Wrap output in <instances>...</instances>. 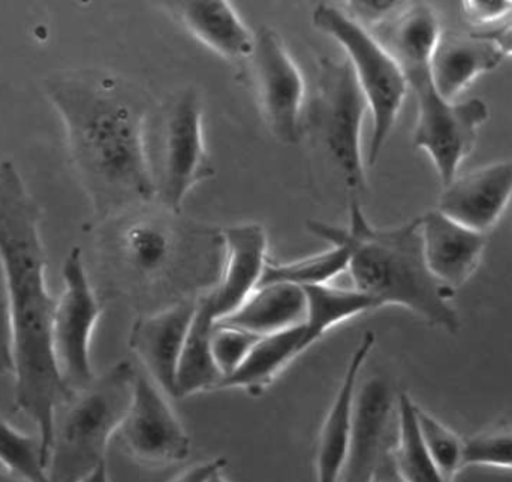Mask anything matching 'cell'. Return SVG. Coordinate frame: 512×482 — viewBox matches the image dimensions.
I'll use <instances>...</instances> for the list:
<instances>
[{
  "mask_svg": "<svg viewBox=\"0 0 512 482\" xmlns=\"http://www.w3.org/2000/svg\"><path fill=\"white\" fill-rule=\"evenodd\" d=\"M399 394L381 376L358 385L348 460L340 482H370L393 454Z\"/></svg>",
  "mask_w": 512,
  "mask_h": 482,
  "instance_id": "cell-13",
  "label": "cell"
},
{
  "mask_svg": "<svg viewBox=\"0 0 512 482\" xmlns=\"http://www.w3.org/2000/svg\"><path fill=\"white\" fill-rule=\"evenodd\" d=\"M348 267V247L343 244H330L324 252L306 258L288 262L268 261L261 285L289 283L300 288L330 285L337 276L348 271Z\"/></svg>",
  "mask_w": 512,
  "mask_h": 482,
  "instance_id": "cell-26",
  "label": "cell"
},
{
  "mask_svg": "<svg viewBox=\"0 0 512 482\" xmlns=\"http://www.w3.org/2000/svg\"><path fill=\"white\" fill-rule=\"evenodd\" d=\"M512 197V161L495 162L456 177L439 198L442 215L487 234L498 224Z\"/></svg>",
  "mask_w": 512,
  "mask_h": 482,
  "instance_id": "cell-16",
  "label": "cell"
},
{
  "mask_svg": "<svg viewBox=\"0 0 512 482\" xmlns=\"http://www.w3.org/2000/svg\"><path fill=\"white\" fill-rule=\"evenodd\" d=\"M116 438L122 450L146 468L177 465L191 456V438L170 397L140 367L131 406Z\"/></svg>",
  "mask_w": 512,
  "mask_h": 482,
  "instance_id": "cell-12",
  "label": "cell"
},
{
  "mask_svg": "<svg viewBox=\"0 0 512 482\" xmlns=\"http://www.w3.org/2000/svg\"><path fill=\"white\" fill-rule=\"evenodd\" d=\"M137 373L131 361H119L60 403L48 453V481L80 482L107 462L110 442L131 406Z\"/></svg>",
  "mask_w": 512,
  "mask_h": 482,
  "instance_id": "cell-6",
  "label": "cell"
},
{
  "mask_svg": "<svg viewBox=\"0 0 512 482\" xmlns=\"http://www.w3.org/2000/svg\"><path fill=\"white\" fill-rule=\"evenodd\" d=\"M465 466H495L512 471V426L501 421L465 441Z\"/></svg>",
  "mask_w": 512,
  "mask_h": 482,
  "instance_id": "cell-29",
  "label": "cell"
},
{
  "mask_svg": "<svg viewBox=\"0 0 512 482\" xmlns=\"http://www.w3.org/2000/svg\"><path fill=\"white\" fill-rule=\"evenodd\" d=\"M162 8L198 42L228 62L249 60L255 33L227 0L162 2Z\"/></svg>",
  "mask_w": 512,
  "mask_h": 482,
  "instance_id": "cell-18",
  "label": "cell"
},
{
  "mask_svg": "<svg viewBox=\"0 0 512 482\" xmlns=\"http://www.w3.org/2000/svg\"><path fill=\"white\" fill-rule=\"evenodd\" d=\"M307 230L327 243L348 247L352 288L375 298L381 307L400 306L432 327L459 333L460 316L453 306L457 289L430 271L424 256L421 218L399 227L376 228L360 201L352 198L346 227L309 221Z\"/></svg>",
  "mask_w": 512,
  "mask_h": 482,
  "instance_id": "cell-4",
  "label": "cell"
},
{
  "mask_svg": "<svg viewBox=\"0 0 512 482\" xmlns=\"http://www.w3.org/2000/svg\"><path fill=\"white\" fill-rule=\"evenodd\" d=\"M62 280L63 289L51 319V349L60 378L69 391H78L96 378L92 342L104 306L93 288L80 247L66 255Z\"/></svg>",
  "mask_w": 512,
  "mask_h": 482,
  "instance_id": "cell-10",
  "label": "cell"
},
{
  "mask_svg": "<svg viewBox=\"0 0 512 482\" xmlns=\"http://www.w3.org/2000/svg\"><path fill=\"white\" fill-rule=\"evenodd\" d=\"M15 373V321L5 271L0 261V378Z\"/></svg>",
  "mask_w": 512,
  "mask_h": 482,
  "instance_id": "cell-31",
  "label": "cell"
},
{
  "mask_svg": "<svg viewBox=\"0 0 512 482\" xmlns=\"http://www.w3.org/2000/svg\"><path fill=\"white\" fill-rule=\"evenodd\" d=\"M207 482H228L227 478L224 477V471L218 472V474L213 475Z\"/></svg>",
  "mask_w": 512,
  "mask_h": 482,
  "instance_id": "cell-37",
  "label": "cell"
},
{
  "mask_svg": "<svg viewBox=\"0 0 512 482\" xmlns=\"http://www.w3.org/2000/svg\"><path fill=\"white\" fill-rule=\"evenodd\" d=\"M227 465V459H224V457L204 460V462L189 466V468H186L185 471L180 472L173 480L168 482H207L213 475L224 471Z\"/></svg>",
  "mask_w": 512,
  "mask_h": 482,
  "instance_id": "cell-33",
  "label": "cell"
},
{
  "mask_svg": "<svg viewBox=\"0 0 512 482\" xmlns=\"http://www.w3.org/2000/svg\"><path fill=\"white\" fill-rule=\"evenodd\" d=\"M200 298L140 313L129 331L128 345L137 357V366L171 400H177V370Z\"/></svg>",
  "mask_w": 512,
  "mask_h": 482,
  "instance_id": "cell-14",
  "label": "cell"
},
{
  "mask_svg": "<svg viewBox=\"0 0 512 482\" xmlns=\"http://www.w3.org/2000/svg\"><path fill=\"white\" fill-rule=\"evenodd\" d=\"M41 222V207L14 162L0 159V261L14 310V405L35 424L48 468L54 415L72 391L51 349L56 297L47 285Z\"/></svg>",
  "mask_w": 512,
  "mask_h": 482,
  "instance_id": "cell-2",
  "label": "cell"
},
{
  "mask_svg": "<svg viewBox=\"0 0 512 482\" xmlns=\"http://www.w3.org/2000/svg\"><path fill=\"white\" fill-rule=\"evenodd\" d=\"M399 421L393 462L403 482H448L433 462L417 420V403L408 393H399Z\"/></svg>",
  "mask_w": 512,
  "mask_h": 482,
  "instance_id": "cell-25",
  "label": "cell"
},
{
  "mask_svg": "<svg viewBox=\"0 0 512 482\" xmlns=\"http://www.w3.org/2000/svg\"><path fill=\"white\" fill-rule=\"evenodd\" d=\"M306 312L304 288L289 283H268L259 286L239 309L216 324L264 337L303 324Z\"/></svg>",
  "mask_w": 512,
  "mask_h": 482,
  "instance_id": "cell-21",
  "label": "cell"
},
{
  "mask_svg": "<svg viewBox=\"0 0 512 482\" xmlns=\"http://www.w3.org/2000/svg\"><path fill=\"white\" fill-rule=\"evenodd\" d=\"M376 337L366 333L349 357L342 382L325 415L316 448V482H340L348 460L360 375L375 348Z\"/></svg>",
  "mask_w": 512,
  "mask_h": 482,
  "instance_id": "cell-17",
  "label": "cell"
},
{
  "mask_svg": "<svg viewBox=\"0 0 512 482\" xmlns=\"http://www.w3.org/2000/svg\"><path fill=\"white\" fill-rule=\"evenodd\" d=\"M261 339L239 328L216 324L212 334V351L222 379L233 375Z\"/></svg>",
  "mask_w": 512,
  "mask_h": 482,
  "instance_id": "cell-30",
  "label": "cell"
},
{
  "mask_svg": "<svg viewBox=\"0 0 512 482\" xmlns=\"http://www.w3.org/2000/svg\"><path fill=\"white\" fill-rule=\"evenodd\" d=\"M504 57L490 39L441 29L430 56L433 83L445 101L454 102L478 75L498 68Z\"/></svg>",
  "mask_w": 512,
  "mask_h": 482,
  "instance_id": "cell-20",
  "label": "cell"
},
{
  "mask_svg": "<svg viewBox=\"0 0 512 482\" xmlns=\"http://www.w3.org/2000/svg\"><path fill=\"white\" fill-rule=\"evenodd\" d=\"M8 475L11 474H8V472H6L5 469H3L2 466H0V481H2L3 478L8 477Z\"/></svg>",
  "mask_w": 512,
  "mask_h": 482,
  "instance_id": "cell-39",
  "label": "cell"
},
{
  "mask_svg": "<svg viewBox=\"0 0 512 482\" xmlns=\"http://www.w3.org/2000/svg\"><path fill=\"white\" fill-rule=\"evenodd\" d=\"M152 206L93 228L102 268L114 289L161 310L215 288L224 244L221 231L180 221V215Z\"/></svg>",
  "mask_w": 512,
  "mask_h": 482,
  "instance_id": "cell-3",
  "label": "cell"
},
{
  "mask_svg": "<svg viewBox=\"0 0 512 482\" xmlns=\"http://www.w3.org/2000/svg\"><path fill=\"white\" fill-rule=\"evenodd\" d=\"M417 420L424 444L442 477L453 482L465 468V441L417 405Z\"/></svg>",
  "mask_w": 512,
  "mask_h": 482,
  "instance_id": "cell-28",
  "label": "cell"
},
{
  "mask_svg": "<svg viewBox=\"0 0 512 482\" xmlns=\"http://www.w3.org/2000/svg\"><path fill=\"white\" fill-rule=\"evenodd\" d=\"M469 32L481 36V38L490 39L498 45L504 56H512V14L495 26L486 27V29H471Z\"/></svg>",
  "mask_w": 512,
  "mask_h": 482,
  "instance_id": "cell-34",
  "label": "cell"
},
{
  "mask_svg": "<svg viewBox=\"0 0 512 482\" xmlns=\"http://www.w3.org/2000/svg\"><path fill=\"white\" fill-rule=\"evenodd\" d=\"M80 482H111L110 472H108V463H101L95 471L90 472V474Z\"/></svg>",
  "mask_w": 512,
  "mask_h": 482,
  "instance_id": "cell-36",
  "label": "cell"
},
{
  "mask_svg": "<svg viewBox=\"0 0 512 482\" xmlns=\"http://www.w3.org/2000/svg\"><path fill=\"white\" fill-rule=\"evenodd\" d=\"M370 482H403L402 478L397 474L396 466H394L393 454H391L390 459L379 468V471L376 472L375 477H373V480Z\"/></svg>",
  "mask_w": 512,
  "mask_h": 482,
  "instance_id": "cell-35",
  "label": "cell"
},
{
  "mask_svg": "<svg viewBox=\"0 0 512 482\" xmlns=\"http://www.w3.org/2000/svg\"><path fill=\"white\" fill-rule=\"evenodd\" d=\"M0 482H24V481L18 480V478L12 477V475H8V477L3 478V480Z\"/></svg>",
  "mask_w": 512,
  "mask_h": 482,
  "instance_id": "cell-38",
  "label": "cell"
},
{
  "mask_svg": "<svg viewBox=\"0 0 512 482\" xmlns=\"http://www.w3.org/2000/svg\"><path fill=\"white\" fill-rule=\"evenodd\" d=\"M44 92L62 120L69 161L92 206V227L155 204L149 92L104 69L54 72Z\"/></svg>",
  "mask_w": 512,
  "mask_h": 482,
  "instance_id": "cell-1",
  "label": "cell"
},
{
  "mask_svg": "<svg viewBox=\"0 0 512 482\" xmlns=\"http://www.w3.org/2000/svg\"><path fill=\"white\" fill-rule=\"evenodd\" d=\"M420 218L424 256L430 271L451 288L465 285L480 265L486 234L469 230L439 210Z\"/></svg>",
  "mask_w": 512,
  "mask_h": 482,
  "instance_id": "cell-19",
  "label": "cell"
},
{
  "mask_svg": "<svg viewBox=\"0 0 512 482\" xmlns=\"http://www.w3.org/2000/svg\"><path fill=\"white\" fill-rule=\"evenodd\" d=\"M215 325V312L207 292L200 298L197 313L183 346L177 370V400L207 391H216L221 384L222 375L216 366L212 351Z\"/></svg>",
  "mask_w": 512,
  "mask_h": 482,
  "instance_id": "cell-23",
  "label": "cell"
},
{
  "mask_svg": "<svg viewBox=\"0 0 512 482\" xmlns=\"http://www.w3.org/2000/svg\"><path fill=\"white\" fill-rule=\"evenodd\" d=\"M224 261L221 276L209 292L216 321L239 309L261 285L268 261V236L255 222L221 231Z\"/></svg>",
  "mask_w": 512,
  "mask_h": 482,
  "instance_id": "cell-15",
  "label": "cell"
},
{
  "mask_svg": "<svg viewBox=\"0 0 512 482\" xmlns=\"http://www.w3.org/2000/svg\"><path fill=\"white\" fill-rule=\"evenodd\" d=\"M313 26L330 36L345 51L358 86L372 116L367 164H376L390 138L408 93V83L396 60L366 26L343 6L319 3L312 14Z\"/></svg>",
  "mask_w": 512,
  "mask_h": 482,
  "instance_id": "cell-8",
  "label": "cell"
},
{
  "mask_svg": "<svg viewBox=\"0 0 512 482\" xmlns=\"http://www.w3.org/2000/svg\"><path fill=\"white\" fill-rule=\"evenodd\" d=\"M369 30L396 60L408 89L417 98L412 143L432 158L445 188L454 182L463 159L475 149L478 131L489 120V107L480 98L448 102L439 95L430 71V56L441 24L432 6L402 3L390 17Z\"/></svg>",
  "mask_w": 512,
  "mask_h": 482,
  "instance_id": "cell-5",
  "label": "cell"
},
{
  "mask_svg": "<svg viewBox=\"0 0 512 482\" xmlns=\"http://www.w3.org/2000/svg\"><path fill=\"white\" fill-rule=\"evenodd\" d=\"M367 113L369 105L348 59L321 57L315 96L304 114V134L352 194L367 188L361 144Z\"/></svg>",
  "mask_w": 512,
  "mask_h": 482,
  "instance_id": "cell-7",
  "label": "cell"
},
{
  "mask_svg": "<svg viewBox=\"0 0 512 482\" xmlns=\"http://www.w3.org/2000/svg\"><path fill=\"white\" fill-rule=\"evenodd\" d=\"M252 78L259 111L279 143L295 146L304 137L306 81L279 33L262 27L255 33Z\"/></svg>",
  "mask_w": 512,
  "mask_h": 482,
  "instance_id": "cell-11",
  "label": "cell"
},
{
  "mask_svg": "<svg viewBox=\"0 0 512 482\" xmlns=\"http://www.w3.org/2000/svg\"><path fill=\"white\" fill-rule=\"evenodd\" d=\"M304 292L307 298L304 333L309 348L342 322L381 309L375 298L355 288H339L330 283L307 286Z\"/></svg>",
  "mask_w": 512,
  "mask_h": 482,
  "instance_id": "cell-24",
  "label": "cell"
},
{
  "mask_svg": "<svg viewBox=\"0 0 512 482\" xmlns=\"http://www.w3.org/2000/svg\"><path fill=\"white\" fill-rule=\"evenodd\" d=\"M307 349L304 322L289 330L261 337L245 363L233 375L222 379L216 391L242 390L251 396H261L277 376Z\"/></svg>",
  "mask_w": 512,
  "mask_h": 482,
  "instance_id": "cell-22",
  "label": "cell"
},
{
  "mask_svg": "<svg viewBox=\"0 0 512 482\" xmlns=\"http://www.w3.org/2000/svg\"><path fill=\"white\" fill-rule=\"evenodd\" d=\"M466 20L472 29H486L495 26L512 14L511 0H469L463 2Z\"/></svg>",
  "mask_w": 512,
  "mask_h": 482,
  "instance_id": "cell-32",
  "label": "cell"
},
{
  "mask_svg": "<svg viewBox=\"0 0 512 482\" xmlns=\"http://www.w3.org/2000/svg\"><path fill=\"white\" fill-rule=\"evenodd\" d=\"M0 466L24 482L48 481L47 459L39 436L27 435L0 417Z\"/></svg>",
  "mask_w": 512,
  "mask_h": 482,
  "instance_id": "cell-27",
  "label": "cell"
},
{
  "mask_svg": "<svg viewBox=\"0 0 512 482\" xmlns=\"http://www.w3.org/2000/svg\"><path fill=\"white\" fill-rule=\"evenodd\" d=\"M155 144L149 146L156 206L180 215L195 186L215 176L204 137V108L198 92L182 89L158 111Z\"/></svg>",
  "mask_w": 512,
  "mask_h": 482,
  "instance_id": "cell-9",
  "label": "cell"
}]
</instances>
